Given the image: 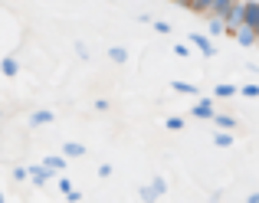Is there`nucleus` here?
<instances>
[{
    "instance_id": "6",
    "label": "nucleus",
    "mask_w": 259,
    "mask_h": 203,
    "mask_svg": "<svg viewBox=\"0 0 259 203\" xmlns=\"http://www.w3.org/2000/svg\"><path fill=\"white\" fill-rule=\"evenodd\" d=\"M190 43H194V46H197V49H200V53H203V56H213V53H217V46H213V43H210V39H207V36H203V33H190Z\"/></svg>"
},
{
    "instance_id": "14",
    "label": "nucleus",
    "mask_w": 259,
    "mask_h": 203,
    "mask_svg": "<svg viewBox=\"0 0 259 203\" xmlns=\"http://www.w3.org/2000/svg\"><path fill=\"white\" fill-rule=\"evenodd\" d=\"M108 59H112V63H128V49H121V46H112V49H108Z\"/></svg>"
},
{
    "instance_id": "18",
    "label": "nucleus",
    "mask_w": 259,
    "mask_h": 203,
    "mask_svg": "<svg viewBox=\"0 0 259 203\" xmlns=\"http://www.w3.org/2000/svg\"><path fill=\"white\" fill-rule=\"evenodd\" d=\"M164 128H167V131H181V128H184V118H181V115H174V118L164 121Z\"/></svg>"
},
{
    "instance_id": "19",
    "label": "nucleus",
    "mask_w": 259,
    "mask_h": 203,
    "mask_svg": "<svg viewBox=\"0 0 259 203\" xmlns=\"http://www.w3.org/2000/svg\"><path fill=\"white\" fill-rule=\"evenodd\" d=\"M167 190V184H164V177H154V184H151V193L154 197H161V193Z\"/></svg>"
},
{
    "instance_id": "7",
    "label": "nucleus",
    "mask_w": 259,
    "mask_h": 203,
    "mask_svg": "<svg viewBox=\"0 0 259 203\" xmlns=\"http://www.w3.org/2000/svg\"><path fill=\"white\" fill-rule=\"evenodd\" d=\"M50 121H53V112H50V108H39V112H33V115H30V125H33V128L50 125Z\"/></svg>"
},
{
    "instance_id": "15",
    "label": "nucleus",
    "mask_w": 259,
    "mask_h": 203,
    "mask_svg": "<svg viewBox=\"0 0 259 203\" xmlns=\"http://www.w3.org/2000/svg\"><path fill=\"white\" fill-rule=\"evenodd\" d=\"M213 144L217 147H230V144H233V134H230V131H217L213 134Z\"/></svg>"
},
{
    "instance_id": "3",
    "label": "nucleus",
    "mask_w": 259,
    "mask_h": 203,
    "mask_svg": "<svg viewBox=\"0 0 259 203\" xmlns=\"http://www.w3.org/2000/svg\"><path fill=\"white\" fill-rule=\"evenodd\" d=\"M50 177H53V171H50V167H43V164H39V167H26V180H33L36 187H43Z\"/></svg>"
},
{
    "instance_id": "21",
    "label": "nucleus",
    "mask_w": 259,
    "mask_h": 203,
    "mask_svg": "<svg viewBox=\"0 0 259 203\" xmlns=\"http://www.w3.org/2000/svg\"><path fill=\"white\" fill-rule=\"evenodd\" d=\"M148 23H151L158 33H171V23H164V20H148Z\"/></svg>"
},
{
    "instance_id": "4",
    "label": "nucleus",
    "mask_w": 259,
    "mask_h": 203,
    "mask_svg": "<svg viewBox=\"0 0 259 203\" xmlns=\"http://www.w3.org/2000/svg\"><path fill=\"white\" fill-rule=\"evenodd\" d=\"M236 4H240V0H213L207 13H210V17H220V20H223V17H227V13L236 7Z\"/></svg>"
},
{
    "instance_id": "9",
    "label": "nucleus",
    "mask_w": 259,
    "mask_h": 203,
    "mask_svg": "<svg viewBox=\"0 0 259 203\" xmlns=\"http://www.w3.org/2000/svg\"><path fill=\"white\" fill-rule=\"evenodd\" d=\"M0 72H4V76H17V72H20L17 59H13V56H4V59H0Z\"/></svg>"
},
{
    "instance_id": "22",
    "label": "nucleus",
    "mask_w": 259,
    "mask_h": 203,
    "mask_svg": "<svg viewBox=\"0 0 259 203\" xmlns=\"http://www.w3.org/2000/svg\"><path fill=\"white\" fill-rule=\"evenodd\" d=\"M174 53L184 59V56H190V46H181V43H177V46H174Z\"/></svg>"
},
{
    "instance_id": "17",
    "label": "nucleus",
    "mask_w": 259,
    "mask_h": 203,
    "mask_svg": "<svg viewBox=\"0 0 259 203\" xmlns=\"http://www.w3.org/2000/svg\"><path fill=\"white\" fill-rule=\"evenodd\" d=\"M240 95H246V98H259V85L256 82H249V85H243V89H236Z\"/></svg>"
},
{
    "instance_id": "8",
    "label": "nucleus",
    "mask_w": 259,
    "mask_h": 203,
    "mask_svg": "<svg viewBox=\"0 0 259 203\" xmlns=\"http://www.w3.org/2000/svg\"><path fill=\"white\" fill-rule=\"evenodd\" d=\"M43 167H50L53 174H59V171H66V158L63 154H50V158L43 161Z\"/></svg>"
},
{
    "instance_id": "1",
    "label": "nucleus",
    "mask_w": 259,
    "mask_h": 203,
    "mask_svg": "<svg viewBox=\"0 0 259 203\" xmlns=\"http://www.w3.org/2000/svg\"><path fill=\"white\" fill-rule=\"evenodd\" d=\"M240 23H243V26H249L253 33H259V0H243Z\"/></svg>"
},
{
    "instance_id": "12",
    "label": "nucleus",
    "mask_w": 259,
    "mask_h": 203,
    "mask_svg": "<svg viewBox=\"0 0 259 203\" xmlns=\"http://www.w3.org/2000/svg\"><path fill=\"white\" fill-rule=\"evenodd\" d=\"M213 95H217V98H233V95H236V85H233V82H220V85L213 89Z\"/></svg>"
},
{
    "instance_id": "24",
    "label": "nucleus",
    "mask_w": 259,
    "mask_h": 203,
    "mask_svg": "<svg viewBox=\"0 0 259 203\" xmlns=\"http://www.w3.org/2000/svg\"><path fill=\"white\" fill-rule=\"evenodd\" d=\"M59 190H63V193H69V190H72V184H69L66 177H59Z\"/></svg>"
},
{
    "instance_id": "2",
    "label": "nucleus",
    "mask_w": 259,
    "mask_h": 203,
    "mask_svg": "<svg viewBox=\"0 0 259 203\" xmlns=\"http://www.w3.org/2000/svg\"><path fill=\"white\" fill-rule=\"evenodd\" d=\"M227 36H233V39H240L243 46H256V33L249 30V26H233V30H227Z\"/></svg>"
},
{
    "instance_id": "10",
    "label": "nucleus",
    "mask_w": 259,
    "mask_h": 203,
    "mask_svg": "<svg viewBox=\"0 0 259 203\" xmlns=\"http://www.w3.org/2000/svg\"><path fill=\"white\" fill-rule=\"evenodd\" d=\"M85 147L79 144V141H69V144H63V158H82Z\"/></svg>"
},
{
    "instance_id": "5",
    "label": "nucleus",
    "mask_w": 259,
    "mask_h": 203,
    "mask_svg": "<svg viewBox=\"0 0 259 203\" xmlns=\"http://www.w3.org/2000/svg\"><path fill=\"white\" fill-rule=\"evenodd\" d=\"M190 112H194V118L210 121V118H213V102H210V98H200V102H194V108H190Z\"/></svg>"
},
{
    "instance_id": "27",
    "label": "nucleus",
    "mask_w": 259,
    "mask_h": 203,
    "mask_svg": "<svg viewBox=\"0 0 259 203\" xmlns=\"http://www.w3.org/2000/svg\"><path fill=\"white\" fill-rule=\"evenodd\" d=\"M256 46H259V33H256Z\"/></svg>"
},
{
    "instance_id": "26",
    "label": "nucleus",
    "mask_w": 259,
    "mask_h": 203,
    "mask_svg": "<svg viewBox=\"0 0 259 203\" xmlns=\"http://www.w3.org/2000/svg\"><path fill=\"white\" fill-rule=\"evenodd\" d=\"M249 203H259V193H249Z\"/></svg>"
},
{
    "instance_id": "23",
    "label": "nucleus",
    "mask_w": 259,
    "mask_h": 203,
    "mask_svg": "<svg viewBox=\"0 0 259 203\" xmlns=\"http://www.w3.org/2000/svg\"><path fill=\"white\" fill-rule=\"evenodd\" d=\"M76 53H79V59H89V49H85V43H76Z\"/></svg>"
},
{
    "instance_id": "20",
    "label": "nucleus",
    "mask_w": 259,
    "mask_h": 203,
    "mask_svg": "<svg viewBox=\"0 0 259 203\" xmlns=\"http://www.w3.org/2000/svg\"><path fill=\"white\" fill-rule=\"evenodd\" d=\"M210 33H227V23H223L220 17H213L210 20Z\"/></svg>"
},
{
    "instance_id": "16",
    "label": "nucleus",
    "mask_w": 259,
    "mask_h": 203,
    "mask_svg": "<svg viewBox=\"0 0 259 203\" xmlns=\"http://www.w3.org/2000/svg\"><path fill=\"white\" fill-rule=\"evenodd\" d=\"M184 4H187L190 10H197V13H207V10H210V4H213V0H184Z\"/></svg>"
},
{
    "instance_id": "25",
    "label": "nucleus",
    "mask_w": 259,
    "mask_h": 203,
    "mask_svg": "<svg viewBox=\"0 0 259 203\" xmlns=\"http://www.w3.org/2000/svg\"><path fill=\"white\" fill-rule=\"evenodd\" d=\"M13 180H26V167H17V171H13Z\"/></svg>"
},
{
    "instance_id": "13",
    "label": "nucleus",
    "mask_w": 259,
    "mask_h": 203,
    "mask_svg": "<svg viewBox=\"0 0 259 203\" xmlns=\"http://www.w3.org/2000/svg\"><path fill=\"white\" fill-rule=\"evenodd\" d=\"M210 121H213L217 128H223V131H230V128H236V118H230V115H217V112H213V118H210Z\"/></svg>"
},
{
    "instance_id": "11",
    "label": "nucleus",
    "mask_w": 259,
    "mask_h": 203,
    "mask_svg": "<svg viewBox=\"0 0 259 203\" xmlns=\"http://www.w3.org/2000/svg\"><path fill=\"white\" fill-rule=\"evenodd\" d=\"M174 92H181V95H200V89H197V85L194 82H177V79H174Z\"/></svg>"
}]
</instances>
